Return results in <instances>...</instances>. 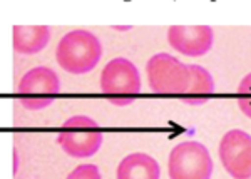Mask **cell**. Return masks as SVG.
<instances>
[{
	"instance_id": "obj_1",
	"label": "cell",
	"mask_w": 251,
	"mask_h": 179,
	"mask_svg": "<svg viewBox=\"0 0 251 179\" xmlns=\"http://www.w3.org/2000/svg\"><path fill=\"white\" fill-rule=\"evenodd\" d=\"M100 57H102L100 40L92 32L82 28L64 35L55 51L59 67L74 76L91 72L99 64Z\"/></svg>"
},
{
	"instance_id": "obj_2",
	"label": "cell",
	"mask_w": 251,
	"mask_h": 179,
	"mask_svg": "<svg viewBox=\"0 0 251 179\" xmlns=\"http://www.w3.org/2000/svg\"><path fill=\"white\" fill-rule=\"evenodd\" d=\"M100 91L114 105H129L141 92V74L126 57H116L100 72Z\"/></svg>"
},
{
	"instance_id": "obj_3",
	"label": "cell",
	"mask_w": 251,
	"mask_h": 179,
	"mask_svg": "<svg viewBox=\"0 0 251 179\" xmlns=\"http://www.w3.org/2000/svg\"><path fill=\"white\" fill-rule=\"evenodd\" d=\"M102 131L87 116L69 117L57 134V144L71 157H91L102 146Z\"/></svg>"
},
{
	"instance_id": "obj_4",
	"label": "cell",
	"mask_w": 251,
	"mask_h": 179,
	"mask_svg": "<svg viewBox=\"0 0 251 179\" xmlns=\"http://www.w3.org/2000/svg\"><path fill=\"white\" fill-rule=\"evenodd\" d=\"M146 72L152 92L161 96H183L191 80L189 66L166 52L152 55L146 64Z\"/></svg>"
},
{
	"instance_id": "obj_5",
	"label": "cell",
	"mask_w": 251,
	"mask_h": 179,
	"mask_svg": "<svg viewBox=\"0 0 251 179\" xmlns=\"http://www.w3.org/2000/svg\"><path fill=\"white\" fill-rule=\"evenodd\" d=\"M213 169L211 154L198 141L181 142L169 153V179H211Z\"/></svg>"
},
{
	"instance_id": "obj_6",
	"label": "cell",
	"mask_w": 251,
	"mask_h": 179,
	"mask_svg": "<svg viewBox=\"0 0 251 179\" xmlns=\"http://www.w3.org/2000/svg\"><path fill=\"white\" fill-rule=\"evenodd\" d=\"M60 92L57 74L49 67H34L20 79L17 96L20 104L29 111H40L49 107Z\"/></svg>"
},
{
	"instance_id": "obj_7",
	"label": "cell",
	"mask_w": 251,
	"mask_h": 179,
	"mask_svg": "<svg viewBox=\"0 0 251 179\" xmlns=\"http://www.w3.org/2000/svg\"><path fill=\"white\" fill-rule=\"evenodd\" d=\"M220 161L233 179L251 176V136L241 129H231L220 142Z\"/></svg>"
},
{
	"instance_id": "obj_8",
	"label": "cell",
	"mask_w": 251,
	"mask_h": 179,
	"mask_svg": "<svg viewBox=\"0 0 251 179\" xmlns=\"http://www.w3.org/2000/svg\"><path fill=\"white\" fill-rule=\"evenodd\" d=\"M168 42L188 57H201L211 51L214 32L209 26H173L168 28Z\"/></svg>"
},
{
	"instance_id": "obj_9",
	"label": "cell",
	"mask_w": 251,
	"mask_h": 179,
	"mask_svg": "<svg viewBox=\"0 0 251 179\" xmlns=\"http://www.w3.org/2000/svg\"><path fill=\"white\" fill-rule=\"evenodd\" d=\"M117 179H161V168L154 157L144 153H132L119 162Z\"/></svg>"
},
{
	"instance_id": "obj_10",
	"label": "cell",
	"mask_w": 251,
	"mask_h": 179,
	"mask_svg": "<svg viewBox=\"0 0 251 179\" xmlns=\"http://www.w3.org/2000/svg\"><path fill=\"white\" fill-rule=\"evenodd\" d=\"M50 32L49 26H14V51L24 55L39 54L47 47Z\"/></svg>"
},
{
	"instance_id": "obj_11",
	"label": "cell",
	"mask_w": 251,
	"mask_h": 179,
	"mask_svg": "<svg viewBox=\"0 0 251 179\" xmlns=\"http://www.w3.org/2000/svg\"><path fill=\"white\" fill-rule=\"evenodd\" d=\"M191 80L183 96H179V101L188 105H201L206 104L214 96V79L204 67L189 64Z\"/></svg>"
},
{
	"instance_id": "obj_12",
	"label": "cell",
	"mask_w": 251,
	"mask_h": 179,
	"mask_svg": "<svg viewBox=\"0 0 251 179\" xmlns=\"http://www.w3.org/2000/svg\"><path fill=\"white\" fill-rule=\"evenodd\" d=\"M238 107L246 117L251 119V72L243 77L238 85Z\"/></svg>"
},
{
	"instance_id": "obj_13",
	"label": "cell",
	"mask_w": 251,
	"mask_h": 179,
	"mask_svg": "<svg viewBox=\"0 0 251 179\" xmlns=\"http://www.w3.org/2000/svg\"><path fill=\"white\" fill-rule=\"evenodd\" d=\"M66 179H102L96 164H80Z\"/></svg>"
},
{
	"instance_id": "obj_14",
	"label": "cell",
	"mask_w": 251,
	"mask_h": 179,
	"mask_svg": "<svg viewBox=\"0 0 251 179\" xmlns=\"http://www.w3.org/2000/svg\"><path fill=\"white\" fill-rule=\"evenodd\" d=\"M246 179H251V176H250V178H246Z\"/></svg>"
}]
</instances>
